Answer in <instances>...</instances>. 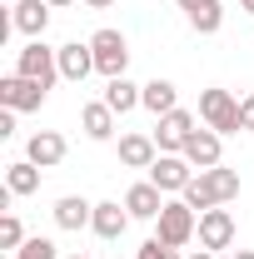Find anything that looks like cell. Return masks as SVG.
Returning a JSON list of instances; mask_svg holds the SVG:
<instances>
[{
  "instance_id": "obj_24",
  "label": "cell",
  "mask_w": 254,
  "mask_h": 259,
  "mask_svg": "<svg viewBox=\"0 0 254 259\" xmlns=\"http://www.w3.org/2000/svg\"><path fill=\"white\" fill-rule=\"evenodd\" d=\"M20 244H25V225H20V214H15V209H5V214H0V249H10V254H15Z\"/></svg>"
},
{
  "instance_id": "obj_8",
  "label": "cell",
  "mask_w": 254,
  "mask_h": 259,
  "mask_svg": "<svg viewBox=\"0 0 254 259\" xmlns=\"http://www.w3.org/2000/svg\"><path fill=\"white\" fill-rule=\"evenodd\" d=\"M145 175H150V185H159L164 194H185V185H190L199 169H194V164L185 160V155H159V160L150 164Z\"/></svg>"
},
{
  "instance_id": "obj_7",
  "label": "cell",
  "mask_w": 254,
  "mask_h": 259,
  "mask_svg": "<svg viewBox=\"0 0 254 259\" xmlns=\"http://www.w3.org/2000/svg\"><path fill=\"white\" fill-rule=\"evenodd\" d=\"M194 239H199V249H215V254H220V249H234V214H229L224 204L204 209V214H199V234H194Z\"/></svg>"
},
{
  "instance_id": "obj_30",
  "label": "cell",
  "mask_w": 254,
  "mask_h": 259,
  "mask_svg": "<svg viewBox=\"0 0 254 259\" xmlns=\"http://www.w3.org/2000/svg\"><path fill=\"white\" fill-rule=\"evenodd\" d=\"M185 259H220L215 249H199V254H185Z\"/></svg>"
},
{
  "instance_id": "obj_21",
  "label": "cell",
  "mask_w": 254,
  "mask_h": 259,
  "mask_svg": "<svg viewBox=\"0 0 254 259\" xmlns=\"http://www.w3.org/2000/svg\"><path fill=\"white\" fill-rule=\"evenodd\" d=\"M40 164H30V160H15V164H5V190L15 194V199H25V194H35L40 190Z\"/></svg>"
},
{
  "instance_id": "obj_25",
  "label": "cell",
  "mask_w": 254,
  "mask_h": 259,
  "mask_svg": "<svg viewBox=\"0 0 254 259\" xmlns=\"http://www.w3.org/2000/svg\"><path fill=\"white\" fill-rule=\"evenodd\" d=\"M15 259H65V254L55 249V239H45V234H30V239L15 249Z\"/></svg>"
},
{
  "instance_id": "obj_2",
  "label": "cell",
  "mask_w": 254,
  "mask_h": 259,
  "mask_svg": "<svg viewBox=\"0 0 254 259\" xmlns=\"http://www.w3.org/2000/svg\"><path fill=\"white\" fill-rule=\"evenodd\" d=\"M155 234L164 239V244L185 249L194 234H199V209H190L180 194H170V199H164V209H159V220H155Z\"/></svg>"
},
{
  "instance_id": "obj_18",
  "label": "cell",
  "mask_w": 254,
  "mask_h": 259,
  "mask_svg": "<svg viewBox=\"0 0 254 259\" xmlns=\"http://www.w3.org/2000/svg\"><path fill=\"white\" fill-rule=\"evenodd\" d=\"M90 229H95L100 239H120L130 229V209L120 204V199H100L95 204V220H90Z\"/></svg>"
},
{
  "instance_id": "obj_11",
  "label": "cell",
  "mask_w": 254,
  "mask_h": 259,
  "mask_svg": "<svg viewBox=\"0 0 254 259\" xmlns=\"http://www.w3.org/2000/svg\"><path fill=\"white\" fill-rule=\"evenodd\" d=\"M155 160H159V145L150 130H125L120 135V164L125 169H150Z\"/></svg>"
},
{
  "instance_id": "obj_12",
  "label": "cell",
  "mask_w": 254,
  "mask_h": 259,
  "mask_svg": "<svg viewBox=\"0 0 254 259\" xmlns=\"http://www.w3.org/2000/svg\"><path fill=\"white\" fill-rule=\"evenodd\" d=\"M185 160L194 164V169H215V164H224V135H215V130H194L190 140H185Z\"/></svg>"
},
{
  "instance_id": "obj_5",
  "label": "cell",
  "mask_w": 254,
  "mask_h": 259,
  "mask_svg": "<svg viewBox=\"0 0 254 259\" xmlns=\"http://www.w3.org/2000/svg\"><path fill=\"white\" fill-rule=\"evenodd\" d=\"M194 130H199V125H194V115L185 110V105H180V110H170V115H159L150 135H155L159 155H185V140H190Z\"/></svg>"
},
{
  "instance_id": "obj_19",
  "label": "cell",
  "mask_w": 254,
  "mask_h": 259,
  "mask_svg": "<svg viewBox=\"0 0 254 259\" xmlns=\"http://www.w3.org/2000/svg\"><path fill=\"white\" fill-rule=\"evenodd\" d=\"M105 105L115 110V115H130V110H140V100H145V85H135L130 75H120V80H105Z\"/></svg>"
},
{
  "instance_id": "obj_35",
  "label": "cell",
  "mask_w": 254,
  "mask_h": 259,
  "mask_svg": "<svg viewBox=\"0 0 254 259\" xmlns=\"http://www.w3.org/2000/svg\"><path fill=\"white\" fill-rule=\"evenodd\" d=\"M10 5H15V0H10Z\"/></svg>"
},
{
  "instance_id": "obj_28",
  "label": "cell",
  "mask_w": 254,
  "mask_h": 259,
  "mask_svg": "<svg viewBox=\"0 0 254 259\" xmlns=\"http://www.w3.org/2000/svg\"><path fill=\"white\" fill-rule=\"evenodd\" d=\"M15 135V110H0V140H10Z\"/></svg>"
},
{
  "instance_id": "obj_17",
  "label": "cell",
  "mask_w": 254,
  "mask_h": 259,
  "mask_svg": "<svg viewBox=\"0 0 254 259\" xmlns=\"http://www.w3.org/2000/svg\"><path fill=\"white\" fill-rule=\"evenodd\" d=\"M175 5L185 10L190 30H199V35H220V25H224V5H220V0H175Z\"/></svg>"
},
{
  "instance_id": "obj_9",
  "label": "cell",
  "mask_w": 254,
  "mask_h": 259,
  "mask_svg": "<svg viewBox=\"0 0 254 259\" xmlns=\"http://www.w3.org/2000/svg\"><path fill=\"white\" fill-rule=\"evenodd\" d=\"M10 30H20L25 40H45V30H50V5L45 0H15L10 5Z\"/></svg>"
},
{
  "instance_id": "obj_10",
  "label": "cell",
  "mask_w": 254,
  "mask_h": 259,
  "mask_svg": "<svg viewBox=\"0 0 254 259\" xmlns=\"http://www.w3.org/2000/svg\"><path fill=\"white\" fill-rule=\"evenodd\" d=\"M65 155H70V145H65L60 130H35L30 140H25V160L40 164V169H55Z\"/></svg>"
},
{
  "instance_id": "obj_22",
  "label": "cell",
  "mask_w": 254,
  "mask_h": 259,
  "mask_svg": "<svg viewBox=\"0 0 254 259\" xmlns=\"http://www.w3.org/2000/svg\"><path fill=\"white\" fill-rule=\"evenodd\" d=\"M199 175L209 180V190H215V199H220V204L239 199V169H229V164H215V169H199Z\"/></svg>"
},
{
  "instance_id": "obj_31",
  "label": "cell",
  "mask_w": 254,
  "mask_h": 259,
  "mask_svg": "<svg viewBox=\"0 0 254 259\" xmlns=\"http://www.w3.org/2000/svg\"><path fill=\"white\" fill-rule=\"evenodd\" d=\"M45 5H50V10H65V5H75V0H45Z\"/></svg>"
},
{
  "instance_id": "obj_23",
  "label": "cell",
  "mask_w": 254,
  "mask_h": 259,
  "mask_svg": "<svg viewBox=\"0 0 254 259\" xmlns=\"http://www.w3.org/2000/svg\"><path fill=\"white\" fill-rule=\"evenodd\" d=\"M180 199H185V204H190V209H199V214H204V209H215V204H220V199H215V190H209V180H204V175H194L190 185H185V194H180Z\"/></svg>"
},
{
  "instance_id": "obj_14",
  "label": "cell",
  "mask_w": 254,
  "mask_h": 259,
  "mask_svg": "<svg viewBox=\"0 0 254 259\" xmlns=\"http://www.w3.org/2000/svg\"><path fill=\"white\" fill-rule=\"evenodd\" d=\"M164 199H170V194L159 190V185L140 180V185H130V190H125V209H130V220H150V225H155L159 209H164Z\"/></svg>"
},
{
  "instance_id": "obj_13",
  "label": "cell",
  "mask_w": 254,
  "mask_h": 259,
  "mask_svg": "<svg viewBox=\"0 0 254 259\" xmlns=\"http://www.w3.org/2000/svg\"><path fill=\"white\" fill-rule=\"evenodd\" d=\"M95 75V50H90V40L80 45V40H65L60 45V80H70V85H85Z\"/></svg>"
},
{
  "instance_id": "obj_32",
  "label": "cell",
  "mask_w": 254,
  "mask_h": 259,
  "mask_svg": "<svg viewBox=\"0 0 254 259\" xmlns=\"http://www.w3.org/2000/svg\"><path fill=\"white\" fill-rule=\"evenodd\" d=\"M229 259H254V249H234V254H229Z\"/></svg>"
},
{
  "instance_id": "obj_26",
  "label": "cell",
  "mask_w": 254,
  "mask_h": 259,
  "mask_svg": "<svg viewBox=\"0 0 254 259\" xmlns=\"http://www.w3.org/2000/svg\"><path fill=\"white\" fill-rule=\"evenodd\" d=\"M135 259H185V254H180L175 244H164L159 234H150V239H145V244L135 249Z\"/></svg>"
},
{
  "instance_id": "obj_4",
  "label": "cell",
  "mask_w": 254,
  "mask_h": 259,
  "mask_svg": "<svg viewBox=\"0 0 254 259\" xmlns=\"http://www.w3.org/2000/svg\"><path fill=\"white\" fill-rule=\"evenodd\" d=\"M90 50H95V75H105V80H120L130 70V40L110 25L90 35Z\"/></svg>"
},
{
  "instance_id": "obj_33",
  "label": "cell",
  "mask_w": 254,
  "mask_h": 259,
  "mask_svg": "<svg viewBox=\"0 0 254 259\" xmlns=\"http://www.w3.org/2000/svg\"><path fill=\"white\" fill-rule=\"evenodd\" d=\"M239 10H244V15H254V0H239Z\"/></svg>"
},
{
  "instance_id": "obj_20",
  "label": "cell",
  "mask_w": 254,
  "mask_h": 259,
  "mask_svg": "<svg viewBox=\"0 0 254 259\" xmlns=\"http://www.w3.org/2000/svg\"><path fill=\"white\" fill-rule=\"evenodd\" d=\"M140 110H150V115H170V110H180V90H175V80H150V85H145V100H140Z\"/></svg>"
},
{
  "instance_id": "obj_15",
  "label": "cell",
  "mask_w": 254,
  "mask_h": 259,
  "mask_svg": "<svg viewBox=\"0 0 254 259\" xmlns=\"http://www.w3.org/2000/svg\"><path fill=\"white\" fill-rule=\"evenodd\" d=\"M115 110L105 105V100H90V105H80V130H85V140H95V145H110L115 140Z\"/></svg>"
},
{
  "instance_id": "obj_6",
  "label": "cell",
  "mask_w": 254,
  "mask_h": 259,
  "mask_svg": "<svg viewBox=\"0 0 254 259\" xmlns=\"http://www.w3.org/2000/svg\"><path fill=\"white\" fill-rule=\"evenodd\" d=\"M45 95H50L45 85H35V80L15 75V70L0 80V105H5V110H15V115H25V110H40V105H45Z\"/></svg>"
},
{
  "instance_id": "obj_34",
  "label": "cell",
  "mask_w": 254,
  "mask_h": 259,
  "mask_svg": "<svg viewBox=\"0 0 254 259\" xmlns=\"http://www.w3.org/2000/svg\"><path fill=\"white\" fill-rule=\"evenodd\" d=\"M65 259H90V254H65Z\"/></svg>"
},
{
  "instance_id": "obj_29",
  "label": "cell",
  "mask_w": 254,
  "mask_h": 259,
  "mask_svg": "<svg viewBox=\"0 0 254 259\" xmlns=\"http://www.w3.org/2000/svg\"><path fill=\"white\" fill-rule=\"evenodd\" d=\"M85 5H90V10H110L115 0H85Z\"/></svg>"
},
{
  "instance_id": "obj_1",
  "label": "cell",
  "mask_w": 254,
  "mask_h": 259,
  "mask_svg": "<svg viewBox=\"0 0 254 259\" xmlns=\"http://www.w3.org/2000/svg\"><path fill=\"white\" fill-rule=\"evenodd\" d=\"M15 75H25L35 85H55L60 80V45H45V40H25L15 50Z\"/></svg>"
},
{
  "instance_id": "obj_3",
  "label": "cell",
  "mask_w": 254,
  "mask_h": 259,
  "mask_svg": "<svg viewBox=\"0 0 254 259\" xmlns=\"http://www.w3.org/2000/svg\"><path fill=\"white\" fill-rule=\"evenodd\" d=\"M199 120L215 135H244V125H239V95H229L220 85L199 90Z\"/></svg>"
},
{
  "instance_id": "obj_27",
  "label": "cell",
  "mask_w": 254,
  "mask_h": 259,
  "mask_svg": "<svg viewBox=\"0 0 254 259\" xmlns=\"http://www.w3.org/2000/svg\"><path fill=\"white\" fill-rule=\"evenodd\" d=\"M239 125H244V130H254V90L239 100Z\"/></svg>"
},
{
  "instance_id": "obj_16",
  "label": "cell",
  "mask_w": 254,
  "mask_h": 259,
  "mask_svg": "<svg viewBox=\"0 0 254 259\" xmlns=\"http://www.w3.org/2000/svg\"><path fill=\"white\" fill-rule=\"evenodd\" d=\"M50 214H55V225H60V229L80 234V229H90V220H95V204H90L85 194H60Z\"/></svg>"
}]
</instances>
